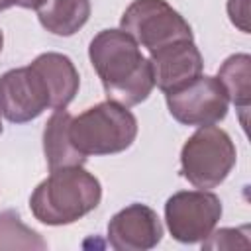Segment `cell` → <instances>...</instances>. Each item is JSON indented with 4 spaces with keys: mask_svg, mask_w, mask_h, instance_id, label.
Segmentation results:
<instances>
[{
    "mask_svg": "<svg viewBox=\"0 0 251 251\" xmlns=\"http://www.w3.org/2000/svg\"><path fill=\"white\" fill-rule=\"evenodd\" d=\"M90 63L108 100L131 108L149 98L155 80L149 59L124 29H102L88 45Z\"/></svg>",
    "mask_w": 251,
    "mask_h": 251,
    "instance_id": "6da1fadb",
    "label": "cell"
},
{
    "mask_svg": "<svg viewBox=\"0 0 251 251\" xmlns=\"http://www.w3.org/2000/svg\"><path fill=\"white\" fill-rule=\"evenodd\" d=\"M100 200V180L80 165L51 171L31 192L29 210L45 226H69L90 214Z\"/></svg>",
    "mask_w": 251,
    "mask_h": 251,
    "instance_id": "7a4b0ae2",
    "label": "cell"
},
{
    "mask_svg": "<svg viewBox=\"0 0 251 251\" xmlns=\"http://www.w3.org/2000/svg\"><path fill=\"white\" fill-rule=\"evenodd\" d=\"M69 135L84 157L126 151L137 137V120L129 108L112 100L94 104L71 120Z\"/></svg>",
    "mask_w": 251,
    "mask_h": 251,
    "instance_id": "3957f363",
    "label": "cell"
},
{
    "mask_svg": "<svg viewBox=\"0 0 251 251\" xmlns=\"http://www.w3.org/2000/svg\"><path fill=\"white\" fill-rule=\"evenodd\" d=\"M237 151L229 133L218 126L198 127L180 149V175L196 188L220 186L235 167Z\"/></svg>",
    "mask_w": 251,
    "mask_h": 251,
    "instance_id": "277c9868",
    "label": "cell"
},
{
    "mask_svg": "<svg viewBox=\"0 0 251 251\" xmlns=\"http://www.w3.org/2000/svg\"><path fill=\"white\" fill-rule=\"evenodd\" d=\"M120 29L149 53L180 39H192L190 24L167 0H133L122 14Z\"/></svg>",
    "mask_w": 251,
    "mask_h": 251,
    "instance_id": "5b68a950",
    "label": "cell"
},
{
    "mask_svg": "<svg viewBox=\"0 0 251 251\" xmlns=\"http://www.w3.org/2000/svg\"><path fill=\"white\" fill-rule=\"evenodd\" d=\"M222 200L210 190H180L165 204V222L180 243L204 241L222 218Z\"/></svg>",
    "mask_w": 251,
    "mask_h": 251,
    "instance_id": "8992f818",
    "label": "cell"
},
{
    "mask_svg": "<svg viewBox=\"0 0 251 251\" xmlns=\"http://www.w3.org/2000/svg\"><path fill=\"white\" fill-rule=\"evenodd\" d=\"M171 116L184 126H214L227 116L229 98L216 76L200 75L182 88L165 94Z\"/></svg>",
    "mask_w": 251,
    "mask_h": 251,
    "instance_id": "52a82bcc",
    "label": "cell"
},
{
    "mask_svg": "<svg viewBox=\"0 0 251 251\" xmlns=\"http://www.w3.org/2000/svg\"><path fill=\"white\" fill-rule=\"evenodd\" d=\"M49 108V92L41 76L27 65L0 76V114L12 124H25Z\"/></svg>",
    "mask_w": 251,
    "mask_h": 251,
    "instance_id": "ba28073f",
    "label": "cell"
},
{
    "mask_svg": "<svg viewBox=\"0 0 251 251\" xmlns=\"http://www.w3.org/2000/svg\"><path fill=\"white\" fill-rule=\"evenodd\" d=\"M161 237V220L147 204H129L108 222V243L116 251H147L157 247Z\"/></svg>",
    "mask_w": 251,
    "mask_h": 251,
    "instance_id": "9c48e42d",
    "label": "cell"
},
{
    "mask_svg": "<svg viewBox=\"0 0 251 251\" xmlns=\"http://www.w3.org/2000/svg\"><path fill=\"white\" fill-rule=\"evenodd\" d=\"M155 86L163 92H175L194 80L204 71V59L192 39L169 43L149 57Z\"/></svg>",
    "mask_w": 251,
    "mask_h": 251,
    "instance_id": "30bf717a",
    "label": "cell"
},
{
    "mask_svg": "<svg viewBox=\"0 0 251 251\" xmlns=\"http://www.w3.org/2000/svg\"><path fill=\"white\" fill-rule=\"evenodd\" d=\"M43 80L49 92V108L65 110L76 96L80 86V76L75 63L63 53H41L29 65Z\"/></svg>",
    "mask_w": 251,
    "mask_h": 251,
    "instance_id": "8fae6325",
    "label": "cell"
},
{
    "mask_svg": "<svg viewBox=\"0 0 251 251\" xmlns=\"http://www.w3.org/2000/svg\"><path fill=\"white\" fill-rule=\"evenodd\" d=\"M73 116L67 110H55L45 124L43 129V153L49 171L67 169V167H80L86 163V157L76 151L71 141L69 126Z\"/></svg>",
    "mask_w": 251,
    "mask_h": 251,
    "instance_id": "7c38bea8",
    "label": "cell"
},
{
    "mask_svg": "<svg viewBox=\"0 0 251 251\" xmlns=\"http://www.w3.org/2000/svg\"><path fill=\"white\" fill-rule=\"evenodd\" d=\"M37 18L49 33L69 37L88 22L90 0H45Z\"/></svg>",
    "mask_w": 251,
    "mask_h": 251,
    "instance_id": "4fadbf2b",
    "label": "cell"
},
{
    "mask_svg": "<svg viewBox=\"0 0 251 251\" xmlns=\"http://www.w3.org/2000/svg\"><path fill=\"white\" fill-rule=\"evenodd\" d=\"M216 78L222 82L229 102H233L239 110L249 108V100H251V57L247 53L229 55L220 65Z\"/></svg>",
    "mask_w": 251,
    "mask_h": 251,
    "instance_id": "5bb4252c",
    "label": "cell"
},
{
    "mask_svg": "<svg viewBox=\"0 0 251 251\" xmlns=\"http://www.w3.org/2000/svg\"><path fill=\"white\" fill-rule=\"evenodd\" d=\"M8 249H47V241L29 226H25L18 212L4 210L0 212V251Z\"/></svg>",
    "mask_w": 251,
    "mask_h": 251,
    "instance_id": "9a60e30c",
    "label": "cell"
},
{
    "mask_svg": "<svg viewBox=\"0 0 251 251\" xmlns=\"http://www.w3.org/2000/svg\"><path fill=\"white\" fill-rule=\"evenodd\" d=\"M243 231H249L247 226L245 227H224V229H218V231H212L204 241H202V247L204 249H233V247H247L249 243H243V241H237V235L243 233Z\"/></svg>",
    "mask_w": 251,
    "mask_h": 251,
    "instance_id": "2e32d148",
    "label": "cell"
},
{
    "mask_svg": "<svg viewBox=\"0 0 251 251\" xmlns=\"http://www.w3.org/2000/svg\"><path fill=\"white\" fill-rule=\"evenodd\" d=\"M227 16L235 27L249 33V0H227Z\"/></svg>",
    "mask_w": 251,
    "mask_h": 251,
    "instance_id": "e0dca14e",
    "label": "cell"
},
{
    "mask_svg": "<svg viewBox=\"0 0 251 251\" xmlns=\"http://www.w3.org/2000/svg\"><path fill=\"white\" fill-rule=\"evenodd\" d=\"M10 6H20V8H27V10H39L45 0H8Z\"/></svg>",
    "mask_w": 251,
    "mask_h": 251,
    "instance_id": "ac0fdd59",
    "label": "cell"
},
{
    "mask_svg": "<svg viewBox=\"0 0 251 251\" xmlns=\"http://www.w3.org/2000/svg\"><path fill=\"white\" fill-rule=\"evenodd\" d=\"M8 8H12L10 2H8V0H0V12H2V10H8Z\"/></svg>",
    "mask_w": 251,
    "mask_h": 251,
    "instance_id": "d6986e66",
    "label": "cell"
},
{
    "mask_svg": "<svg viewBox=\"0 0 251 251\" xmlns=\"http://www.w3.org/2000/svg\"><path fill=\"white\" fill-rule=\"evenodd\" d=\"M2 45H4V35H2V29H0V53H2Z\"/></svg>",
    "mask_w": 251,
    "mask_h": 251,
    "instance_id": "ffe728a7",
    "label": "cell"
},
{
    "mask_svg": "<svg viewBox=\"0 0 251 251\" xmlns=\"http://www.w3.org/2000/svg\"><path fill=\"white\" fill-rule=\"evenodd\" d=\"M0 133H2V120H0Z\"/></svg>",
    "mask_w": 251,
    "mask_h": 251,
    "instance_id": "44dd1931",
    "label": "cell"
}]
</instances>
